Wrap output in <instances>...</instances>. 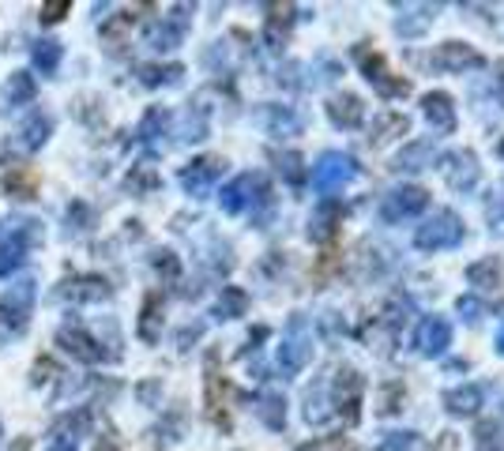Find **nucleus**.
Listing matches in <instances>:
<instances>
[{
    "mask_svg": "<svg viewBox=\"0 0 504 451\" xmlns=\"http://www.w3.org/2000/svg\"><path fill=\"white\" fill-rule=\"evenodd\" d=\"M219 204H223V211L226 214H241V211H248V207H272V185L260 177V173H241V177H233L230 185L223 188V196H219Z\"/></svg>",
    "mask_w": 504,
    "mask_h": 451,
    "instance_id": "1",
    "label": "nucleus"
},
{
    "mask_svg": "<svg viewBox=\"0 0 504 451\" xmlns=\"http://www.w3.org/2000/svg\"><path fill=\"white\" fill-rule=\"evenodd\" d=\"M459 241H463V219L456 211H437L414 233V245L422 252H444V248H456Z\"/></svg>",
    "mask_w": 504,
    "mask_h": 451,
    "instance_id": "2",
    "label": "nucleus"
},
{
    "mask_svg": "<svg viewBox=\"0 0 504 451\" xmlns=\"http://www.w3.org/2000/svg\"><path fill=\"white\" fill-rule=\"evenodd\" d=\"M313 357V335H309V323L305 316H290V328L282 335V347H279V372L282 376H298Z\"/></svg>",
    "mask_w": 504,
    "mask_h": 451,
    "instance_id": "3",
    "label": "nucleus"
},
{
    "mask_svg": "<svg viewBox=\"0 0 504 451\" xmlns=\"http://www.w3.org/2000/svg\"><path fill=\"white\" fill-rule=\"evenodd\" d=\"M354 177H357V162L350 155H343V151H328V155H320V162L313 166V188L328 200L332 192L350 185Z\"/></svg>",
    "mask_w": 504,
    "mask_h": 451,
    "instance_id": "4",
    "label": "nucleus"
},
{
    "mask_svg": "<svg viewBox=\"0 0 504 451\" xmlns=\"http://www.w3.org/2000/svg\"><path fill=\"white\" fill-rule=\"evenodd\" d=\"M354 57H357V64H362L365 79H369L376 90H381L384 98H407V95H410V83H407L403 76H395V71L388 68V61H384L376 49L357 46V49H354Z\"/></svg>",
    "mask_w": 504,
    "mask_h": 451,
    "instance_id": "5",
    "label": "nucleus"
},
{
    "mask_svg": "<svg viewBox=\"0 0 504 451\" xmlns=\"http://www.w3.org/2000/svg\"><path fill=\"white\" fill-rule=\"evenodd\" d=\"M335 413L343 418L347 425H357L362 422V399H365V376L357 372V369H350V365H343L335 372Z\"/></svg>",
    "mask_w": 504,
    "mask_h": 451,
    "instance_id": "6",
    "label": "nucleus"
},
{
    "mask_svg": "<svg viewBox=\"0 0 504 451\" xmlns=\"http://www.w3.org/2000/svg\"><path fill=\"white\" fill-rule=\"evenodd\" d=\"M437 170H441V177L448 180V188H452V192H459V196L475 192V185H478V173H482V166H478V155H475V151H466V147L441 155V166H437Z\"/></svg>",
    "mask_w": 504,
    "mask_h": 451,
    "instance_id": "7",
    "label": "nucleus"
},
{
    "mask_svg": "<svg viewBox=\"0 0 504 451\" xmlns=\"http://www.w3.org/2000/svg\"><path fill=\"white\" fill-rule=\"evenodd\" d=\"M30 241H42V230L38 222H15L4 238H0V279L20 271L27 260V245Z\"/></svg>",
    "mask_w": 504,
    "mask_h": 451,
    "instance_id": "8",
    "label": "nucleus"
},
{
    "mask_svg": "<svg viewBox=\"0 0 504 451\" xmlns=\"http://www.w3.org/2000/svg\"><path fill=\"white\" fill-rule=\"evenodd\" d=\"M30 309H34V279L15 282L0 294V323L8 331H23L30 323Z\"/></svg>",
    "mask_w": 504,
    "mask_h": 451,
    "instance_id": "9",
    "label": "nucleus"
},
{
    "mask_svg": "<svg viewBox=\"0 0 504 451\" xmlns=\"http://www.w3.org/2000/svg\"><path fill=\"white\" fill-rule=\"evenodd\" d=\"M91 432V410H68L61 413V422L49 429V451H80L83 437Z\"/></svg>",
    "mask_w": 504,
    "mask_h": 451,
    "instance_id": "10",
    "label": "nucleus"
},
{
    "mask_svg": "<svg viewBox=\"0 0 504 451\" xmlns=\"http://www.w3.org/2000/svg\"><path fill=\"white\" fill-rule=\"evenodd\" d=\"M110 294H113V286L105 282L102 275H71V279L57 282V290H53V301L87 305V301H105Z\"/></svg>",
    "mask_w": 504,
    "mask_h": 451,
    "instance_id": "11",
    "label": "nucleus"
},
{
    "mask_svg": "<svg viewBox=\"0 0 504 451\" xmlns=\"http://www.w3.org/2000/svg\"><path fill=\"white\" fill-rule=\"evenodd\" d=\"M223 173H226V158H219V155H204V158H192L177 180H181V188H185L189 196H207L211 185H214V180H219Z\"/></svg>",
    "mask_w": 504,
    "mask_h": 451,
    "instance_id": "12",
    "label": "nucleus"
},
{
    "mask_svg": "<svg viewBox=\"0 0 504 451\" xmlns=\"http://www.w3.org/2000/svg\"><path fill=\"white\" fill-rule=\"evenodd\" d=\"M429 207V192L422 185H403L384 196V207L381 214L388 222H399V219H414V214H422Z\"/></svg>",
    "mask_w": 504,
    "mask_h": 451,
    "instance_id": "13",
    "label": "nucleus"
},
{
    "mask_svg": "<svg viewBox=\"0 0 504 451\" xmlns=\"http://www.w3.org/2000/svg\"><path fill=\"white\" fill-rule=\"evenodd\" d=\"M429 64L437 71H471V68H485V57L466 42H441L433 49V57H429Z\"/></svg>",
    "mask_w": 504,
    "mask_h": 451,
    "instance_id": "14",
    "label": "nucleus"
},
{
    "mask_svg": "<svg viewBox=\"0 0 504 451\" xmlns=\"http://www.w3.org/2000/svg\"><path fill=\"white\" fill-rule=\"evenodd\" d=\"M57 342L61 347L76 357V361H87V365H98V361H110L113 354L110 350H102V342L91 335V331H83V328H64L57 331Z\"/></svg>",
    "mask_w": 504,
    "mask_h": 451,
    "instance_id": "15",
    "label": "nucleus"
},
{
    "mask_svg": "<svg viewBox=\"0 0 504 451\" xmlns=\"http://www.w3.org/2000/svg\"><path fill=\"white\" fill-rule=\"evenodd\" d=\"M414 347H418L422 357H441L448 347H452V323L444 316H425L418 335H414Z\"/></svg>",
    "mask_w": 504,
    "mask_h": 451,
    "instance_id": "16",
    "label": "nucleus"
},
{
    "mask_svg": "<svg viewBox=\"0 0 504 451\" xmlns=\"http://www.w3.org/2000/svg\"><path fill=\"white\" fill-rule=\"evenodd\" d=\"M189 4L185 8H173V20H158L151 30H147V46L158 49V53H166V49H177L185 38V30H189Z\"/></svg>",
    "mask_w": 504,
    "mask_h": 451,
    "instance_id": "17",
    "label": "nucleus"
},
{
    "mask_svg": "<svg viewBox=\"0 0 504 451\" xmlns=\"http://www.w3.org/2000/svg\"><path fill=\"white\" fill-rule=\"evenodd\" d=\"M422 113L433 124V132H444V136L456 132V102H452V95H444V90H429L422 98Z\"/></svg>",
    "mask_w": 504,
    "mask_h": 451,
    "instance_id": "18",
    "label": "nucleus"
},
{
    "mask_svg": "<svg viewBox=\"0 0 504 451\" xmlns=\"http://www.w3.org/2000/svg\"><path fill=\"white\" fill-rule=\"evenodd\" d=\"M343 204L335 200V196H328V200H320L316 211H313V219H309V238L313 241H332L335 238V230L343 226Z\"/></svg>",
    "mask_w": 504,
    "mask_h": 451,
    "instance_id": "19",
    "label": "nucleus"
},
{
    "mask_svg": "<svg viewBox=\"0 0 504 451\" xmlns=\"http://www.w3.org/2000/svg\"><path fill=\"white\" fill-rule=\"evenodd\" d=\"M485 406V388L482 384H459L444 395V410L452 418H475V413Z\"/></svg>",
    "mask_w": 504,
    "mask_h": 451,
    "instance_id": "20",
    "label": "nucleus"
},
{
    "mask_svg": "<svg viewBox=\"0 0 504 451\" xmlns=\"http://www.w3.org/2000/svg\"><path fill=\"white\" fill-rule=\"evenodd\" d=\"M328 117L335 129H362V121H365V102L357 98V95H335L328 102Z\"/></svg>",
    "mask_w": 504,
    "mask_h": 451,
    "instance_id": "21",
    "label": "nucleus"
},
{
    "mask_svg": "<svg viewBox=\"0 0 504 451\" xmlns=\"http://www.w3.org/2000/svg\"><path fill=\"white\" fill-rule=\"evenodd\" d=\"M425 166H433V139H410V143H403V151L391 158V170H399V173H414Z\"/></svg>",
    "mask_w": 504,
    "mask_h": 451,
    "instance_id": "22",
    "label": "nucleus"
},
{
    "mask_svg": "<svg viewBox=\"0 0 504 451\" xmlns=\"http://www.w3.org/2000/svg\"><path fill=\"white\" fill-rule=\"evenodd\" d=\"M226 395H230V384H226L223 376L207 365V413H211V422H214V425H223V429H230Z\"/></svg>",
    "mask_w": 504,
    "mask_h": 451,
    "instance_id": "23",
    "label": "nucleus"
},
{
    "mask_svg": "<svg viewBox=\"0 0 504 451\" xmlns=\"http://www.w3.org/2000/svg\"><path fill=\"white\" fill-rule=\"evenodd\" d=\"M0 102H4V110H15V105H30L34 102V79L30 71H12L4 90H0Z\"/></svg>",
    "mask_w": 504,
    "mask_h": 451,
    "instance_id": "24",
    "label": "nucleus"
},
{
    "mask_svg": "<svg viewBox=\"0 0 504 451\" xmlns=\"http://www.w3.org/2000/svg\"><path fill=\"white\" fill-rule=\"evenodd\" d=\"M139 338H143V342H151V347L162 338V294H147V297H143Z\"/></svg>",
    "mask_w": 504,
    "mask_h": 451,
    "instance_id": "25",
    "label": "nucleus"
},
{
    "mask_svg": "<svg viewBox=\"0 0 504 451\" xmlns=\"http://www.w3.org/2000/svg\"><path fill=\"white\" fill-rule=\"evenodd\" d=\"M4 192L15 196V200H34V192H38V173L30 166H12L4 173Z\"/></svg>",
    "mask_w": 504,
    "mask_h": 451,
    "instance_id": "26",
    "label": "nucleus"
},
{
    "mask_svg": "<svg viewBox=\"0 0 504 451\" xmlns=\"http://www.w3.org/2000/svg\"><path fill=\"white\" fill-rule=\"evenodd\" d=\"M294 8L290 4H275L272 15H267V30H264V38H267V49H282L286 42V34H290V23H294Z\"/></svg>",
    "mask_w": 504,
    "mask_h": 451,
    "instance_id": "27",
    "label": "nucleus"
},
{
    "mask_svg": "<svg viewBox=\"0 0 504 451\" xmlns=\"http://www.w3.org/2000/svg\"><path fill=\"white\" fill-rule=\"evenodd\" d=\"M245 309H248V294L241 290V286H223L219 301H214V316L219 320H238V316H245Z\"/></svg>",
    "mask_w": 504,
    "mask_h": 451,
    "instance_id": "28",
    "label": "nucleus"
},
{
    "mask_svg": "<svg viewBox=\"0 0 504 451\" xmlns=\"http://www.w3.org/2000/svg\"><path fill=\"white\" fill-rule=\"evenodd\" d=\"M49 132H53V121H49L46 113H34V117L23 124V129H20V139H15V143H20L23 151H38L42 143L49 139Z\"/></svg>",
    "mask_w": 504,
    "mask_h": 451,
    "instance_id": "29",
    "label": "nucleus"
},
{
    "mask_svg": "<svg viewBox=\"0 0 504 451\" xmlns=\"http://www.w3.org/2000/svg\"><path fill=\"white\" fill-rule=\"evenodd\" d=\"M256 413H260V422L267 429H282L286 425V399L279 391H264L256 399Z\"/></svg>",
    "mask_w": 504,
    "mask_h": 451,
    "instance_id": "30",
    "label": "nucleus"
},
{
    "mask_svg": "<svg viewBox=\"0 0 504 451\" xmlns=\"http://www.w3.org/2000/svg\"><path fill=\"white\" fill-rule=\"evenodd\" d=\"M264 121H267V129H272L275 136H294V132H301V117L290 110V105H267Z\"/></svg>",
    "mask_w": 504,
    "mask_h": 451,
    "instance_id": "31",
    "label": "nucleus"
},
{
    "mask_svg": "<svg viewBox=\"0 0 504 451\" xmlns=\"http://www.w3.org/2000/svg\"><path fill=\"white\" fill-rule=\"evenodd\" d=\"M407 129H410V121L403 117V113H381L376 117V124H373V143L376 147H384L388 139H395V136H407Z\"/></svg>",
    "mask_w": 504,
    "mask_h": 451,
    "instance_id": "32",
    "label": "nucleus"
},
{
    "mask_svg": "<svg viewBox=\"0 0 504 451\" xmlns=\"http://www.w3.org/2000/svg\"><path fill=\"white\" fill-rule=\"evenodd\" d=\"M30 64L42 71V76H53L61 64V42H53V38H42V42H34L30 46Z\"/></svg>",
    "mask_w": 504,
    "mask_h": 451,
    "instance_id": "33",
    "label": "nucleus"
},
{
    "mask_svg": "<svg viewBox=\"0 0 504 451\" xmlns=\"http://www.w3.org/2000/svg\"><path fill=\"white\" fill-rule=\"evenodd\" d=\"M139 83L143 87H166V83H177L185 76L181 64H139Z\"/></svg>",
    "mask_w": 504,
    "mask_h": 451,
    "instance_id": "34",
    "label": "nucleus"
},
{
    "mask_svg": "<svg viewBox=\"0 0 504 451\" xmlns=\"http://www.w3.org/2000/svg\"><path fill=\"white\" fill-rule=\"evenodd\" d=\"M466 279H471V286H478V290H493V286L500 282V263L493 256L475 260L471 267H466Z\"/></svg>",
    "mask_w": 504,
    "mask_h": 451,
    "instance_id": "35",
    "label": "nucleus"
},
{
    "mask_svg": "<svg viewBox=\"0 0 504 451\" xmlns=\"http://www.w3.org/2000/svg\"><path fill=\"white\" fill-rule=\"evenodd\" d=\"M332 418V410H328V399H323V384L309 388V395H305V422L309 425H323Z\"/></svg>",
    "mask_w": 504,
    "mask_h": 451,
    "instance_id": "36",
    "label": "nucleus"
},
{
    "mask_svg": "<svg viewBox=\"0 0 504 451\" xmlns=\"http://www.w3.org/2000/svg\"><path fill=\"white\" fill-rule=\"evenodd\" d=\"M275 166H279V173L290 180V185H305V158L298 155V151H282V155H275Z\"/></svg>",
    "mask_w": 504,
    "mask_h": 451,
    "instance_id": "37",
    "label": "nucleus"
},
{
    "mask_svg": "<svg viewBox=\"0 0 504 451\" xmlns=\"http://www.w3.org/2000/svg\"><path fill=\"white\" fill-rule=\"evenodd\" d=\"M166 121H170V113H166V110H158V105H155V110H151L147 117H143V124H139V139H143V143L158 139L162 132H166Z\"/></svg>",
    "mask_w": 504,
    "mask_h": 451,
    "instance_id": "38",
    "label": "nucleus"
},
{
    "mask_svg": "<svg viewBox=\"0 0 504 451\" xmlns=\"http://www.w3.org/2000/svg\"><path fill=\"white\" fill-rule=\"evenodd\" d=\"M151 263H155V271H158L162 279H177V275H181V260H177L173 252H166V248H162V252H155V256H151Z\"/></svg>",
    "mask_w": 504,
    "mask_h": 451,
    "instance_id": "39",
    "label": "nucleus"
},
{
    "mask_svg": "<svg viewBox=\"0 0 504 451\" xmlns=\"http://www.w3.org/2000/svg\"><path fill=\"white\" fill-rule=\"evenodd\" d=\"M456 313H459L463 320H482V316H485V301L475 297V294H463V297L456 301Z\"/></svg>",
    "mask_w": 504,
    "mask_h": 451,
    "instance_id": "40",
    "label": "nucleus"
},
{
    "mask_svg": "<svg viewBox=\"0 0 504 451\" xmlns=\"http://www.w3.org/2000/svg\"><path fill=\"white\" fill-rule=\"evenodd\" d=\"M298 451H357V447H350L343 437H320L309 444H298Z\"/></svg>",
    "mask_w": 504,
    "mask_h": 451,
    "instance_id": "41",
    "label": "nucleus"
},
{
    "mask_svg": "<svg viewBox=\"0 0 504 451\" xmlns=\"http://www.w3.org/2000/svg\"><path fill=\"white\" fill-rule=\"evenodd\" d=\"M124 185H129V192H151V188L158 185V177H155V170L139 166L136 173H129V180H124Z\"/></svg>",
    "mask_w": 504,
    "mask_h": 451,
    "instance_id": "42",
    "label": "nucleus"
},
{
    "mask_svg": "<svg viewBox=\"0 0 504 451\" xmlns=\"http://www.w3.org/2000/svg\"><path fill=\"white\" fill-rule=\"evenodd\" d=\"M403 403V384H388L384 388V399H381V413H395Z\"/></svg>",
    "mask_w": 504,
    "mask_h": 451,
    "instance_id": "43",
    "label": "nucleus"
},
{
    "mask_svg": "<svg viewBox=\"0 0 504 451\" xmlns=\"http://www.w3.org/2000/svg\"><path fill=\"white\" fill-rule=\"evenodd\" d=\"M414 447V432H388V440L381 444V451H410Z\"/></svg>",
    "mask_w": 504,
    "mask_h": 451,
    "instance_id": "44",
    "label": "nucleus"
},
{
    "mask_svg": "<svg viewBox=\"0 0 504 451\" xmlns=\"http://www.w3.org/2000/svg\"><path fill=\"white\" fill-rule=\"evenodd\" d=\"M68 0H49V4H42V23H57V20H64L68 15Z\"/></svg>",
    "mask_w": 504,
    "mask_h": 451,
    "instance_id": "45",
    "label": "nucleus"
},
{
    "mask_svg": "<svg viewBox=\"0 0 504 451\" xmlns=\"http://www.w3.org/2000/svg\"><path fill=\"white\" fill-rule=\"evenodd\" d=\"M49 372H53V376H61L57 365H53L49 357H38V365H34V376H30V380H34V384H46V380H49Z\"/></svg>",
    "mask_w": 504,
    "mask_h": 451,
    "instance_id": "46",
    "label": "nucleus"
},
{
    "mask_svg": "<svg viewBox=\"0 0 504 451\" xmlns=\"http://www.w3.org/2000/svg\"><path fill=\"white\" fill-rule=\"evenodd\" d=\"M136 395H139V403H147V406H151V403L158 399V395H162V384H158V380H147V384H139V388H136Z\"/></svg>",
    "mask_w": 504,
    "mask_h": 451,
    "instance_id": "47",
    "label": "nucleus"
},
{
    "mask_svg": "<svg viewBox=\"0 0 504 451\" xmlns=\"http://www.w3.org/2000/svg\"><path fill=\"white\" fill-rule=\"evenodd\" d=\"M200 335H204V323H192V328H185L181 335H177V347H181V350H189V347H192V342L200 338Z\"/></svg>",
    "mask_w": 504,
    "mask_h": 451,
    "instance_id": "48",
    "label": "nucleus"
},
{
    "mask_svg": "<svg viewBox=\"0 0 504 451\" xmlns=\"http://www.w3.org/2000/svg\"><path fill=\"white\" fill-rule=\"evenodd\" d=\"M429 451H459V437H456V432H441Z\"/></svg>",
    "mask_w": 504,
    "mask_h": 451,
    "instance_id": "49",
    "label": "nucleus"
},
{
    "mask_svg": "<svg viewBox=\"0 0 504 451\" xmlns=\"http://www.w3.org/2000/svg\"><path fill=\"white\" fill-rule=\"evenodd\" d=\"M117 440H121V437H117V432H113L110 425H105V429H102V440H98V447H95V451H113V447H117Z\"/></svg>",
    "mask_w": 504,
    "mask_h": 451,
    "instance_id": "50",
    "label": "nucleus"
},
{
    "mask_svg": "<svg viewBox=\"0 0 504 451\" xmlns=\"http://www.w3.org/2000/svg\"><path fill=\"white\" fill-rule=\"evenodd\" d=\"M478 437H482L485 444H490V440L497 437V425H493V422H482V425H478Z\"/></svg>",
    "mask_w": 504,
    "mask_h": 451,
    "instance_id": "51",
    "label": "nucleus"
},
{
    "mask_svg": "<svg viewBox=\"0 0 504 451\" xmlns=\"http://www.w3.org/2000/svg\"><path fill=\"white\" fill-rule=\"evenodd\" d=\"M12 451H30V440H27V437H23V440H15Z\"/></svg>",
    "mask_w": 504,
    "mask_h": 451,
    "instance_id": "52",
    "label": "nucleus"
},
{
    "mask_svg": "<svg viewBox=\"0 0 504 451\" xmlns=\"http://www.w3.org/2000/svg\"><path fill=\"white\" fill-rule=\"evenodd\" d=\"M493 71H497V83H500V87H504V61H500V64H497V68H493Z\"/></svg>",
    "mask_w": 504,
    "mask_h": 451,
    "instance_id": "53",
    "label": "nucleus"
},
{
    "mask_svg": "<svg viewBox=\"0 0 504 451\" xmlns=\"http://www.w3.org/2000/svg\"><path fill=\"white\" fill-rule=\"evenodd\" d=\"M497 354H504V328L497 331Z\"/></svg>",
    "mask_w": 504,
    "mask_h": 451,
    "instance_id": "54",
    "label": "nucleus"
},
{
    "mask_svg": "<svg viewBox=\"0 0 504 451\" xmlns=\"http://www.w3.org/2000/svg\"><path fill=\"white\" fill-rule=\"evenodd\" d=\"M497 151H500V158H504V139H500V147H497Z\"/></svg>",
    "mask_w": 504,
    "mask_h": 451,
    "instance_id": "55",
    "label": "nucleus"
},
{
    "mask_svg": "<svg viewBox=\"0 0 504 451\" xmlns=\"http://www.w3.org/2000/svg\"><path fill=\"white\" fill-rule=\"evenodd\" d=\"M482 451H497V447H482Z\"/></svg>",
    "mask_w": 504,
    "mask_h": 451,
    "instance_id": "56",
    "label": "nucleus"
},
{
    "mask_svg": "<svg viewBox=\"0 0 504 451\" xmlns=\"http://www.w3.org/2000/svg\"><path fill=\"white\" fill-rule=\"evenodd\" d=\"M0 437H4V425H0Z\"/></svg>",
    "mask_w": 504,
    "mask_h": 451,
    "instance_id": "57",
    "label": "nucleus"
}]
</instances>
